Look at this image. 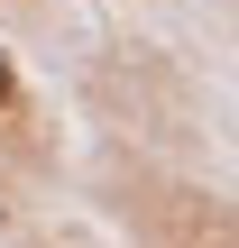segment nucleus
Wrapping results in <instances>:
<instances>
[{
  "mask_svg": "<svg viewBox=\"0 0 239 248\" xmlns=\"http://www.w3.org/2000/svg\"><path fill=\"white\" fill-rule=\"evenodd\" d=\"M18 110V64H9V46H0V120Z\"/></svg>",
  "mask_w": 239,
  "mask_h": 248,
  "instance_id": "obj_1",
  "label": "nucleus"
}]
</instances>
